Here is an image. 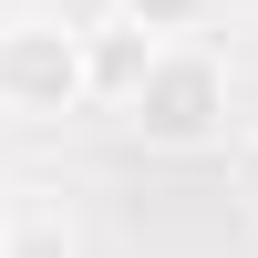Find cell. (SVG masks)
<instances>
[{"instance_id": "4", "label": "cell", "mask_w": 258, "mask_h": 258, "mask_svg": "<svg viewBox=\"0 0 258 258\" xmlns=\"http://www.w3.org/2000/svg\"><path fill=\"white\" fill-rule=\"evenodd\" d=\"M197 11H207V0H124V21H135V31H186Z\"/></svg>"}, {"instance_id": "7", "label": "cell", "mask_w": 258, "mask_h": 258, "mask_svg": "<svg viewBox=\"0 0 258 258\" xmlns=\"http://www.w3.org/2000/svg\"><path fill=\"white\" fill-rule=\"evenodd\" d=\"M0 238H11V186H0Z\"/></svg>"}, {"instance_id": "3", "label": "cell", "mask_w": 258, "mask_h": 258, "mask_svg": "<svg viewBox=\"0 0 258 258\" xmlns=\"http://www.w3.org/2000/svg\"><path fill=\"white\" fill-rule=\"evenodd\" d=\"M145 52H155V41L135 31V21H124V31H103V41H83V83H93V93H135V73H145Z\"/></svg>"}, {"instance_id": "1", "label": "cell", "mask_w": 258, "mask_h": 258, "mask_svg": "<svg viewBox=\"0 0 258 258\" xmlns=\"http://www.w3.org/2000/svg\"><path fill=\"white\" fill-rule=\"evenodd\" d=\"M93 93L83 83V31L73 21H0V114L52 124Z\"/></svg>"}, {"instance_id": "5", "label": "cell", "mask_w": 258, "mask_h": 258, "mask_svg": "<svg viewBox=\"0 0 258 258\" xmlns=\"http://www.w3.org/2000/svg\"><path fill=\"white\" fill-rule=\"evenodd\" d=\"M227 186H238V207H248V217H258V124H248V135H238V155H227Z\"/></svg>"}, {"instance_id": "2", "label": "cell", "mask_w": 258, "mask_h": 258, "mask_svg": "<svg viewBox=\"0 0 258 258\" xmlns=\"http://www.w3.org/2000/svg\"><path fill=\"white\" fill-rule=\"evenodd\" d=\"M124 103H135V124L155 145H207L227 124V73L207 52H145V73H135Z\"/></svg>"}, {"instance_id": "6", "label": "cell", "mask_w": 258, "mask_h": 258, "mask_svg": "<svg viewBox=\"0 0 258 258\" xmlns=\"http://www.w3.org/2000/svg\"><path fill=\"white\" fill-rule=\"evenodd\" d=\"M0 258H73L62 227H21V238H0Z\"/></svg>"}]
</instances>
